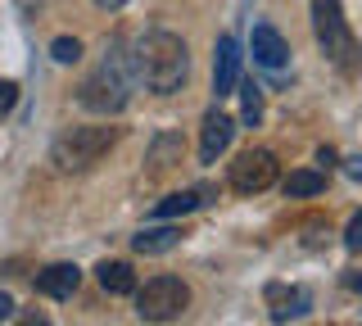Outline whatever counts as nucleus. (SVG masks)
<instances>
[{
	"label": "nucleus",
	"instance_id": "1a4fd4ad",
	"mask_svg": "<svg viewBox=\"0 0 362 326\" xmlns=\"http://www.w3.org/2000/svg\"><path fill=\"white\" fill-rule=\"evenodd\" d=\"M308 308H313V295L303 286H281V281H272V286H267V313H272V322H294V318H303Z\"/></svg>",
	"mask_w": 362,
	"mask_h": 326
},
{
	"label": "nucleus",
	"instance_id": "dca6fc26",
	"mask_svg": "<svg viewBox=\"0 0 362 326\" xmlns=\"http://www.w3.org/2000/svg\"><path fill=\"white\" fill-rule=\"evenodd\" d=\"M322 190H326V173H322V168H299V173L286 177V195L290 199H313V195H322Z\"/></svg>",
	"mask_w": 362,
	"mask_h": 326
},
{
	"label": "nucleus",
	"instance_id": "393cba45",
	"mask_svg": "<svg viewBox=\"0 0 362 326\" xmlns=\"http://www.w3.org/2000/svg\"><path fill=\"white\" fill-rule=\"evenodd\" d=\"M95 5H100V9H122L127 0H95Z\"/></svg>",
	"mask_w": 362,
	"mask_h": 326
},
{
	"label": "nucleus",
	"instance_id": "f257e3e1",
	"mask_svg": "<svg viewBox=\"0 0 362 326\" xmlns=\"http://www.w3.org/2000/svg\"><path fill=\"white\" fill-rule=\"evenodd\" d=\"M136 82H141V77H136V54H127L122 41H113V46L105 50V59L95 64V73L77 86V105L90 109V114H105V118L122 114Z\"/></svg>",
	"mask_w": 362,
	"mask_h": 326
},
{
	"label": "nucleus",
	"instance_id": "5701e85b",
	"mask_svg": "<svg viewBox=\"0 0 362 326\" xmlns=\"http://www.w3.org/2000/svg\"><path fill=\"white\" fill-rule=\"evenodd\" d=\"M5 318H14V299H9L5 290H0V322H5Z\"/></svg>",
	"mask_w": 362,
	"mask_h": 326
},
{
	"label": "nucleus",
	"instance_id": "2eb2a0df",
	"mask_svg": "<svg viewBox=\"0 0 362 326\" xmlns=\"http://www.w3.org/2000/svg\"><path fill=\"white\" fill-rule=\"evenodd\" d=\"M181 154H186V141L177 132H158L154 145H150V173H163V168L181 163Z\"/></svg>",
	"mask_w": 362,
	"mask_h": 326
},
{
	"label": "nucleus",
	"instance_id": "ddd939ff",
	"mask_svg": "<svg viewBox=\"0 0 362 326\" xmlns=\"http://www.w3.org/2000/svg\"><path fill=\"white\" fill-rule=\"evenodd\" d=\"M181 245V227H145V231H136L132 235V250L136 254H145V258H154V254H173Z\"/></svg>",
	"mask_w": 362,
	"mask_h": 326
},
{
	"label": "nucleus",
	"instance_id": "0eeeda50",
	"mask_svg": "<svg viewBox=\"0 0 362 326\" xmlns=\"http://www.w3.org/2000/svg\"><path fill=\"white\" fill-rule=\"evenodd\" d=\"M235 86H240V41L218 37V46H213V91L222 100V95H235Z\"/></svg>",
	"mask_w": 362,
	"mask_h": 326
},
{
	"label": "nucleus",
	"instance_id": "6e6552de",
	"mask_svg": "<svg viewBox=\"0 0 362 326\" xmlns=\"http://www.w3.org/2000/svg\"><path fill=\"white\" fill-rule=\"evenodd\" d=\"M235 136V122L222 114V109H209L199 127V163H218V154H226V145Z\"/></svg>",
	"mask_w": 362,
	"mask_h": 326
},
{
	"label": "nucleus",
	"instance_id": "423d86ee",
	"mask_svg": "<svg viewBox=\"0 0 362 326\" xmlns=\"http://www.w3.org/2000/svg\"><path fill=\"white\" fill-rule=\"evenodd\" d=\"M276 177H281V163L263 145L235 154V163H231V190L235 195H263L267 186H276Z\"/></svg>",
	"mask_w": 362,
	"mask_h": 326
},
{
	"label": "nucleus",
	"instance_id": "a211bd4d",
	"mask_svg": "<svg viewBox=\"0 0 362 326\" xmlns=\"http://www.w3.org/2000/svg\"><path fill=\"white\" fill-rule=\"evenodd\" d=\"M240 91H245V122H249V127H258V118H263V91H258L254 82H245Z\"/></svg>",
	"mask_w": 362,
	"mask_h": 326
},
{
	"label": "nucleus",
	"instance_id": "9b49d317",
	"mask_svg": "<svg viewBox=\"0 0 362 326\" xmlns=\"http://www.w3.org/2000/svg\"><path fill=\"white\" fill-rule=\"evenodd\" d=\"M249 50H254V64H263V69H286V59H290L286 37H281V32L272 28V23H254Z\"/></svg>",
	"mask_w": 362,
	"mask_h": 326
},
{
	"label": "nucleus",
	"instance_id": "39448f33",
	"mask_svg": "<svg viewBox=\"0 0 362 326\" xmlns=\"http://www.w3.org/2000/svg\"><path fill=\"white\" fill-rule=\"evenodd\" d=\"M190 303V286L181 276H154L145 286H136V313L145 322H173L186 313Z\"/></svg>",
	"mask_w": 362,
	"mask_h": 326
},
{
	"label": "nucleus",
	"instance_id": "412c9836",
	"mask_svg": "<svg viewBox=\"0 0 362 326\" xmlns=\"http://www.w3.org/2000/svg\"><path fill=\"white\" fill-rule=\"evenodd\" d=\"M317 163H322V173H331V168H335V150H331V145L317 150Z\"/></svg>",
	"mask_w": 362,
	"mask_h": 326
},
{
	"label": "nucleus",
	"instance_id": "4be33fe9",
	"mask_svg": "<svg viewBox=\"0 0 362 326\" xmlns=\"http://www.w3.org/2000/svg\"><path fill=\"white\" fill-rule=\"evenodd\" d=\"M18 326H50V318H45V313H23Z\"/></svg>",
	"mask_w": 362,
	"mask_h": 326
},
{
	"label": "nucleus",
	"instance_id": "20e7f679",
	"mask_svg": "<svg viewBox=\"0 0 362 326\" xmlns=\"http://www.w3.org/2000/svg\"><path fill=\"white\" fill-rule=\"evenodd\" d=\"M118 145V127H68L50 145V163L59 173H86Z\"/></svg>",
	"mask_w": 362,
	"mask_h": 326
},
{
	"label": "nucleus",
	"instance_id": "6ab92c4d",
	"mask_svg": "<svg viewBox=\"0 0 362 326\" xmlns=\"http://www.w3.org/2000/svg\"><path fill=\"white\" fill-rule=\"evenodd\" d=\"M344 250L349 254H362V209L349 218V227H344Z\"/></svg>",
	"mask_w": 362,
	"mask_h": 326
},
{
	"label": "nucleus",
	"instance_id": "f8f14e48",
	"mask_svg": "<svg viewBox=\"0 0 362 326\" xmlns=\"http://www.w3.org/2000/svg\"><path fill=\"white\" fill-rule=\"evenodd\" d=\"M209 195H213L209 186H186V190H173L168 199H158V204H154V218H163V222L186 218V213H195L199 204H209Z\"/></svg>",
	"mask_w": 362,
	"mask_h": 326
},
{
	"label": "nucleus",
	"instance_id": "f03ea898",
	"mask_svg": "<svg viewBox=\"0 0 362 326\" xmlns=\"http://www.w3.org/2000/svg\"><path fill=\"white\" fill-rule=\"evenodd\" d=\"M136 77L150 86L154 95H177L190 77V50L177 32H145L136 41Z\"/></svg>",
	"mask_w": 362,
	"mask_h": 326
},
{
	"label": "nucleus",
	"instance_id": "9d476101",
	"mask_svg": "<svg viewBox=\"0 0 362 326\" xmlns=\"http://www.w3.org/2000/svg\"><path fill=\"white\" fill-rule=\"evenodd\" d=\"M37 295H45V299H73V290L82 286V267L77 263H50V267H41L37 272Z\"/></svg>",
	"mask_w": 362,
	"mask_h": 326
},
{
	"label": "nucleus",
	"instance_id": "aec40b11",
	"mask_svg": "<svg viewBox=\"0 0 362 326\" xmlns=\"http://www.w3.org/2000/svg\"><path fill=\"white\" fill-rule=\"evenodd\" d=\"M18 105V82H9V77H0V118L9 114V109Z\"/></svg>",
	"mask_w": 362,
	"mask_h": 326
},
{
	"label": "nucleus",
	"instance_id": "f3484780",
	"mask_svg": "<svg viewBox=\"0 0 362 326\" xmlns=\"http://www.w3.org/2000/svg\"><path fill=\"white\" fill-rule=\"evenodd\" d=\"M50 59L54 64H77V59H82V41H77V37H54L50 41Z\"/></svg>",
	"mask_w": 362,
	"mask_h": 326
},
{
	"label": "nucleus",
	"instance_id": "7ed1b4c3",
	"mask_svg": "<svg viewBox=\"0 0 362 326\" xmlns=\"http://www.w3.org/2000/svg\"><path fill=\"white\" fill-rule=\"evenodd\" d=\"M313 32H317L322 54L339 73L354 77L362 69V46H358L354 32H349V18H344V9H339V0H313Z\"/></svg>",
	"mask_w": 362,
	"mask_h": 326
},
{
	"label": "nucleus",
	"instance_id": "4468645a",
	"mask_svg": "<svg viewBox=\"0 0 362 326\" xmlns=\"http://www.w3.org/2000/svg\"><path fill=\"white\" fill-rule=\"evenodd\" d=\"M100 286L109 290V295H136V272L132 263H122V258H105V263L95 267Z\"/></svg>",
	"mask_w": 362,
	"mask_h": 326
},
{
	"label": "nucleus",
	"instance_id": "b1692460",
	"mask_svg": "<svg viewBox=\"0 0 362 326\" xmlns=\"http://www.w3.org/2000/svg\"><path fill=\"white\" fill-rule=\"evenodd\" d=\"M344 286H349V290H362V272H349V276H344Z\"/></svg>",
	"mask_w": 362,
	"mask_h": 326
}]
</instances>
